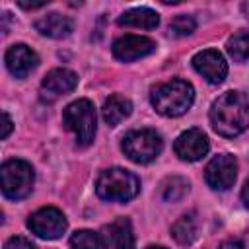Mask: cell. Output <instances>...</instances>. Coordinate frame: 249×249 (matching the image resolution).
I'll use <instances>...</instances> for the list:
<instances>
[{
	"mask_svg": "<svg viewBox=\"0 0 249 249\" xmlns=\"http://www.w3.org/2000/svg\"><path fill=\"white\" fill-rule=\"evenodd\" d=\"M95 107L89 99H76L66 105L62 113V124L76 136V144L86 148L93 142L95 136Z\"/></svg>",
	"mask_w": 249,
	"mask_h": 249,
	"instance_id": "4",
	"label": "cell"
},
{
	"mask_svg": "<svg viewBox=\"0 0 249 249\" xmlns=\"http://www.w3.org/2000/svg\"><path fill=\"white\" fill-rule=\"evenodd\" d=\"M27 228L41 239H58L66 231V218L58 208L45 206L27 218Z\"/></svg>",
	"mask_w": 249,
	"mask_h": 249,
	"instance_id": "7",
	"label": "cell"
},
{
	"mask_svg": "<svg viewBox=\"0 0 249 249\" xmlns=\"http://www.w3.org/2000/svg\"><path fill=\"white\" fill-rule=\"evenodd\" d=\"M130 113H132V103H130V99H126L123 95H111V97H107L105 103H103V107H101L103 121L109 126H117Z\"/></svg>",
	"mask_w": 249,
	"mask_h": 249,
	"instance_id": "16",
	"label": "cell"
},
{
	"mask_svg": "<svg viewBox=\"0 0 249 249\" xmlns=\"http://www.w3.org/2000/svg\"><path fill=\"white\" fill-rule=\"evenodd\" d=\"M218 249H245V245H243V241H239V239H226V241L220 243Z\"/></svg>",
	"mask_w": 249,
	"mask_h": 249,
	"instance_id": "25",
	"label": "cell"
},
{
	"mask_svg": "<svg viewBox=\"0 0 249 249\" xmlns=\"http://www.w3.org/2000/svg\"><path fill=\"white\" fill-rule=\"evenodd\" d=\"M109 239L113 249H134V235H132V228L130 222L126 218H119L115 220L109 228Z\"/></svg>",
	"mask_w": 249,
	"mask_h": 249,
	"instance_id": "18",
	"label": "cell"
},
{
	"mask_svg": "<svg viewBox=\"0 0 249 249\" xmlns=\"http://www.w3.org/2000/svg\"><path fill=\"white\" fill-rule=\"evenodd\" d=\"M10 132H12V119H10V115L4 111V113H2V132H0V138L6 140V138L10 136Z\"/></svg>",
	"mask_w": 249,
	"mask_h": 249,
	"instance_id": "24",
	"label": "cell"
},
{
	"mask_svg": "<svg viewBox=\"0 0 249 249\" xmlns=\"http://www.w3.org/2000/svg\"><path fill=\"white\" fill-rule=\"evenodd\" d=\"M241 198H243V202H245V206L249 208V181L243 185V191H241Z\"/></svg>",
	"mask_w": 249,
	"mask_h": 249,
	"instance_id": "27",
	"label": "cell"
},
{
	"mask_svg": "<svg viewBox=\"0 0 249 249\" xmlns=\"http://www.w3.org/2000/svg\"><path fill=\"white\" fill-rule=\"evenodd\" d=\"M195 70L208 84H222L228 76V62L216 49H204L193 56Z\"/></svg>",
	"mask_w": 249,
	"mask_h": 249,
	"instance_id": "10",
	"label": "cell"
},
{
	"mask_svg": "<svg viewBox=\"0 0 249 249\" xmlns=\"http://www.w3.org/2000/svg\"><path fill=\"white\" fill-rule=\"evenodd\" d=\"M171 235L179 245H191L198 237V218L195 212L183 214L173 226H171Z\"/></svg>",
	"mask_w": 249,
	"mask_h": 249,
	"instance_id": "17",
	"label": "cell"
},
{
	"mask_svg": "<svg viewBox=\"0 0 249 249\" xmlns=\"http://www.w3.org/2000/svg\"><path fill=\"white\" fill-rule=\"evenodd\" d=\"M117 23L123 27H140V29H156L160 23V16L150 8H132L119 16Z\"/></svg>",
	"mask_w": 249,
	"mask_h": 249,
	"instance_id": "15",
	"label": "cell"
},
{
	"mask_svg": "<svg viewBox=\"0 0 249 249\" xmlns=\"http://www.w3.org/2000/svg\"><path fill=\"white\" fill-rule=\"evenodd\" d=\"M95 193L109 202H126L140 193L138 177L123 167H111L99 173L95 181Z\"/></svg>",
	"mask_w": 249,
	"mask_h": 249,
	"instance_id": "3",
	"label": "cell"
},
{
	"mask_svg": "<svg viewBox=\"0 0 249 249\" xmlns=\"http://www.w3.org/2000/svg\"><path fill=\"white\" fill-rule=\"evenodd\" d=\"M76 86H78V76H76V72H72L68 68H54V70L47 72V76L41 82L43 91L51 93V95L70 93Z\"/></svg>",
	"mask_w": 249,
	"mask_h": 249,
	"instance_id": "13",
	"label": "cell"
},
{
	"mask_svg": "<svg viewBox=\"0 0 249 249\" xmlns=\"http://www.w3.org/2000/svg\"><path fill=\"white\" fill-rule=\"evenodd\" d=\"M111 51L115 58L123 62H130V60H138L152 54L156 51V43L150 37H142V35H123L115 39Z\"/></svg>",
	"mask_w": 249,
	"mask_h": 249,
	"instance_id": "11",
	"label": "cell"
},
{
	"mask_svg": "<svg viewBox=\"0 0 249 249\" xmlns=\"http://www.w3.org/2000/svg\"><path fill=\"white\" fill-rule=\"evenodd\" d=\"M4 249H37V247H35V243H31L27 237H23V235H14V237H10V239L6 241Z\"/></svg>",
	"mask_w": 249,
	"mask_h": 249,
	"instance_id": "23",
	"label": "cell"
},
{
	"mask_svg": "<svg viewBox=\"0 0 249 249\" xmlns=\"http://www.w3.org/2000/svg\"><path fill=\"white\" fill-rule=\"evenodd\" d=\"M35 29L45 35V37H51V39H62V37H68L74 29V21L66 16H60L56 12H51L43 18H39L35 21Z\"/></svg>",
	"mask_w": 249,
	"mask_h": 249,
	"instance_id": "14",
	"label": "cell"
},
{
	"mask_svg": "<svg viewBox=\"0 0 249 249\" xmlns=\"http://www.w3.org/2000/svg\"><path fill=\"white\" fill-rule=\"evenodd\" d=\"M195 29H196V21H195L193 16H187V14H181L177 18H173L171 23H169V33L175 35V37H187Z\"/></svg>",
	"mask_w": 249,
	"mask_h": 249,
	"instance_id": "22",
	"label": "cell"
},
{
	"mask_svg": "<svg viewBox=\"0 0 249 249\" xmlns=\"http://www.w3.org/2000/svg\"><path fill=\"white\" fill-rule=\"evenodd\" d=\"M173 150L177 158L183 161H198L200 158L208 154L210 142H208V136L200 128H189L177 136Z\"/></svg>",
	"mask_w": 249,
	"mask_h": 249,
	"instance_id": "9",
	"label": "cell"
},
{
	"mask_svg": "<svg viewBox=\"0 0 249 249\" xmlns=\"http://www.w3.org/2000/svg\"><path fill=\"white\" fill-rule=\"evenodd\" d=\"M150 101L160 115L179 117L191 109L195 101V88L187 80L173 78L169 82H163L152 88Z\"/></svg>",
	"mask_w": 249,
	"mask_h": 249,
	"instance_id": "2",
	"label": "cell"
},
{
	"mask_svg": "<svg viewBox=\"0 0 249 249\" xmlns=\"http://www.w3.org/2000/svg\"><path fill=\"white\" fill-rule=\"evenodd\" d=\"M121 148H123L124 156L130 161H134V163H150L160 156V152L163 148V140L156 130L140 128V130L126 132L123 136Z\"/></svg>",
	"mask_w": 249,
	"mask_h": 249,
	"instance_id": "6",
	"label": "cell"
},
{
	"mask_svg": "<svg viewBox=\"0 0 249 249\" xmlns=\"http://www.w3.org/2000/svg\"><path fill=\"white\" fill-rule=\"evenodd\" d=\"M146 249H165V247H160V245H150V247H146Z\"/></svg>",
	"mask_w": 249,
	"mask_h": 249,
	"instance_id": "29",
	"label": "cell"
},
{
	"mask_svg": "<svg viewBox=\"0 0 249 249\" xmlns=\"http://www.w3.org/2000/svg\"><path fill=\"white\" fill-rule=\"evenodd\" d=\"M187 191H189V181L183 179V177H179V175L167 177L161 183V189H160L161 198L165 202H177V200H181L187 195Z\"/></svg>",
	"mask_w": 249,
	"mask_h": 249,
	"instance_id": "20",
	"label": "cell"
},
{
	"mask_svg": "<svg viewBox=\"0 0 249 249\" xmlns=\"http://www.w3.org/2000/svg\"><path fill=\"white\" fill-rule=\"evenodd\" d=\"M241 10H243V14H245V18L249 19V2H243V4H241Z\"/></svg>",
	"mask_w": 249,
	"mask_h": 249,
	"instance_id": "28",
	"label": "cell"
},
{
	"mask_svg": "<svg viewBox=\"0 0 249 249\" xmlns=\"http://www.w3.org/2000/svg\"><path fill=\"white\" fill-rule=\"evenodd\" d=\"M47 2H49V0H43V2H25V0H19L18 4H19L21 8H25V10H37V8L47 6Z\"/></svg>",
	"mask_w": 249,
	"mask_h": 249,
	"instance_id": "26",
	"label": "cell"
},
{
	"mask_svg": "<svg viewBox=\"0 0 249 249\" xmlns=\"http://www.w3.org/2000/svg\"><path fill=\"white\" fill-rule=\"evenodd\" d=\"M72 249H107V241L101 233L91 230H78L70 235Z\"/></svg>",
	"mask_w": 249,
	"mask_h": 249,
	"instance_id": "19",
	"label": "cell"
},
{
	"mask_svg": "<svg viewBox=\"0 0 249 249\" xmlns=\"http://www.w3.org/2000/svg\"><path fill=\"white\" fill-rule=\"evenodd\" d=\"M212 128L226 138H233L249 128V99L241 91L222 93L210 107Z\"/></svg>",
	"mask_w": 249,
	"mask_h": 249,
	"instance_id": "1",
	"label": "cell"
},
{
	"mask_svg": "<svg viewBox=\"0 0 249 249\" xmlns=\"http://www.w3.org/2000/svg\"><path fill=\"white\" fill-rule=\"evenodd\" d=\"M0 179H2V193L10 200L25 198L35 183V171L31 163L23 160H8L0 167Z\"/></svg>",
	"mask_w": 249,
	"mask_h": 249,
	"instance_id": "5",
	"label": "cell"
},
{
	"mask_svg": "<svg viewBox=\"0 0 249 249\" xmlns=\"http://www.w3.org/2000/svg\"><path fill=\"white\" fill-rule=\"evenodd\" d=\"M4 60H6V68L8 72L14 76V78H25L27 74H31L37 64H39V56L35 54V51H31L27 45L23 43H18V45H12L6 54H4Z\"/></svg>",
	"mask_w": 249,
	"mask_h": 249,
	"instance_id": "12",
	"label": "cell"
},
{
	"mask_svg": "<svg viewBox=\"0 0 249 249\" xmlns=\"http://www.w3.org/2000/svg\"><path fill=\"white\" fill-rule=\"evenodd\" d=\"M226 51L235 62H245L249 58V31L241 29L233 33L226 43Z\"/></svg>",
	"mask_w": 249,
	"mask_h": 249,
	"instance_id": "21",
	"label": "cell"
},
{
	"mask_svg": "<svg viewBox=\"0 0 249 249\" xmlns=\"http://www.w3.org/2000/svg\"><path fill=\"white\" fill-rule=\"evenodd\" d=\"M237 177V161L230 154H220L210 160L204 169V179L214 191H228Z\"/></svg>",
	"mask_w": 249,
	"mask_h": 249,
	"instance_id": "8",
	"label": "cell"
}]
</instances>
